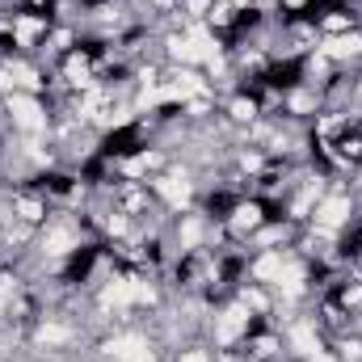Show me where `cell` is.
<instances>
[{
    "label": "cell",
    "instance_id": "277c9868",
    "mask_svg": "<svg viewBox=\"0 0 362 362\" xmlns=\"http://www.w3.org/2000/svg\"><path fill=\"white\" fill-rule=\"evenodd\" d=\"M228 118H232V122H240V127H245V122L253 127V122L262 118V101L240 93V97H232V101H228Z\"/></svg>",
    "mask_w": 362,
    "mask_h": 362
},
{
    "label": "cell",
    "instance_id": "5b68a950",
    "mask_svg": "<svg viewBox=\"0 0 362 362\" xmlns=\"http://www.w3.org/2000/svg\"><path fill=\"white\" fill-rule=\"evenodd\" d=\"M173 362H215V354L206 346H181L177 354H173Z\"/></svg>",
    "mask_w": 362,
    "mask_h": 362
},
{
    "label": "cell",
    "instance_id": "8992f818",
    "mask_svg": "<svg viewBox=\"0 0 362 362\" xmlns=\"http://www.w3.org/2000/svg\"><path fill=\"white\" fill-rule=\"evenodd\" d=\"M303 4H308V0H282V8H291V13H299Z\"/></svg>",
    "mask_w": 362,
    "mask_h": 362
},
{
    "label": "cell",
    "instance_id": "52a82bcc",
    "mask_svg": "<svg viewBox=\"0 0 362 362\" xmlns=\"http://www.w3.org/2000/svg\"><path fill=\"white\" fill-rule=\"evenodd\" d=\"M354 189H358V194H362V173H358V181H354Z\"/></svg>",
    "mask_w": 362,
    "mask_h": 362
},
{
    "label": "cell",
    "instance_id": "6da1fadb",
    "mask_svg": "<svg viewBox=\"0 0 362 362\" xmlns=\"http://www.w3.org/2000/svg\"><path fill=\"white\" fill-rule=\"evenodd\" d=\"M0 110L8 114V122H13V131H21V135H47L51 131V114H47V105H42V97L38 93H4L0 97Z\"/></svg>",
    "mask_w": 362,
    "mask_h": 362
},
{
    "label": "cell",
    "instance_id": "7a4b0ae2",
    "mask_svg": "<svg viewBox=\"0 0 362 362\" xmlns=\"http://www.w3.org/2000/svg\"><path fill=\"white\" fill-rule=\"evenodd\" d=\"M350 219H354V194H346V189H329V194L316 202L308 228L320 232V236H341V232L350 228Z\"/></svg>",
    "mask_w": 362,
    "mask_h": 362
},
{
    "label": "cell",
    "instance_id": "3957f363",
    "mask_svg": "<svg viewBox=\"0 0 362 362\" xmlns=\"http://www.w3.org/2000/svg\"><path fill=\"white\" fill-rule=\"evenodd\" d=\"M266 223V202L262 198H236L223 215V228L236 236V240H253Z\"/></svg>",
    "mask_w": 362,
    "mask_h": 362
}]
</instances>
